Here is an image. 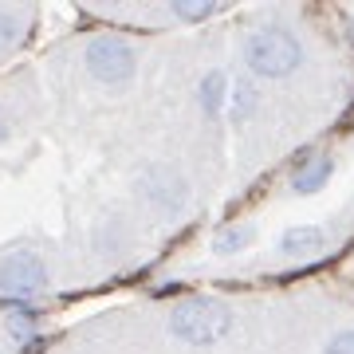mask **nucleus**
I'll list each match as a JSON object with an SVG mask.
<instances>
[{"mask_svg":"<svg viewBox=\"0 0 354 354\" xmlns=\"http://www.w3.org/2000/svg\"><path fill=\"white\" fill-rule=\"evenodd\" d=\"M323 354H354V330H342V335H335V339L327 342V351Z\"/></svg>","mask_w":354,"mask_h":354,"instance_id":"9b49d317","label":"nucleus"},{"mask_svg":"<svg viewBox=\"0 0 354 354\" xmlns=\"http://www.w3.org/2000/svg\"><path fill=\"white\" fill-rule=\"evenodd\" d=\"M323 244H327V236H323V228H315V225H295L279 236V248L288 256H315Z\"/></svg>","mask_w":354,"mask_h":354,"instance_id":"423d86ee","label":"nucleus"},{"mask_svg":"<svg viewBox=\"0 0 354 354\" xmlns=\"http://www.w3.org/2000/svg\"><path fill=\"white\" fill-rule=\"evenodd\" d=\"M330 169H335V162L319 153V158L304 162L299 169H295V174H291V189L304 193V197H307V193H319V189H323V185L330 181Z\"/></svg>","mask_w":354,"mask_h":354,"instance_id":"39448f33","label":"nucleus"},{"mask_svg":"<svg viewBox=\"0 0 354 354\" xmlns=\"http://www.w3.org/2000/svg\"><path fill=\"white\" fill-rule=\"evenodd\" d=\"M252 106H256V91L248 87V83H241V87H236V118H244Z\"/></svg>","mask_w":354,"mask_h":354,"instance_id":"f8f14e48","label":"nucleus"},{"mask_svg":"<svg viewBox=\"0 0 354 354\" xmlns=\"http://www.w3.org/2000/svg\"><path fill=\"white\" fill-rule=\"evenodd\" d=\"M252 241H256V228L252 225H228L225 232H216L213 248L221 256H228V252H241V248H248Z\"/></svg>","mask_w":354,"mask_h":354,"instance_id":"0eeeda50","label":"nucleus"},{"mask_svg":"<svg viewBox=\"0 0 354 354\" xmlns=\"http://www.w3.org/2000/svg\"><path fill=\"white\" fill-rule=\"evenodd\" d=\"M304 64V48L288 28H260L248 36V67L264 79H283Z\"/></svg>","mask_w":354,"mask_h":354,"instance_id":"f257e3e1","label":"nucleus"},{"mask_svg":"<svg viewBox=\"0 0 354 354\" xmlns=\"http://www.w3.org/2000/svg\"><path fill=\"white\" fill-rule=\"evenodd\" d=\"M87 71L99 83H122L134 75V48L118 36H95L87 44Z\"/></svg>","mask_w":354,"mask_h":354,"instance_id":"7ed1b4c3","label":"nucleus"},{"mask_svg":"<svg viewBox=\"0 0 354 354\" xmlns=\"http://www.w3.org/2000/svg\"><path fill=\"white\" fill-rule=\"evenodd\" d=\"M228 327H232V315L216 299H185L169 319V330L189 346H213L216 339L228 335Z\"/></svg>","mask_w":354,"mask_h":354,"instance_id":"f03ea898","label":"nucleus"},{"mask_svg":"<svg viewBox=\"0 0 354 354\" xmlns=\"http://www.w3.org/2000/svg\"><path fill=\"white\" fill-rule=\"evenodd\" d=\"M225 91H228V79L221 75V71H209V75L201 79V106L209 114H216L225 106Z\"/></svg>","mask_w":354,"mask_h":354,"instance_id":"6e6552de","label":"nucleus"},{"mask_svg":"<svg viewBox=\"0 0 354 354\" xmlns=\"http://www.w3.org/2000/svg\"><path fill=\"white\" fill-rule=\"evenodd\" d=\"M48 288V264L36 252H8L0 260V291L4 295H36Z\"/></svg>","mask_w":354,"mask_h":354,"instance_id":"20e7f679","label":"nucleus"},{"mask_svg":"<svg viewBox=\"0 0 354 354\" xmlns=\"http://www.w3.org/2000/svg\"><path fill=\"white\" fill-rule=\"evenodd\" d=\"M351 39H354V16H351Z\"/></svg>","mask_w":354,"mask_h":354,"instance_id":"4468645a","label":"nucleus"},{"mask_svg":"<svg viewBox=\"0 0 354 354\" xmlns=\"http://www.w3.org/2000/svg\"><path fill=\"white\" fill-rule=\"evenodd\" d=\"M8 138V118H4V111H0V142Z\"/></svg>","mask_w":354,"mask_h":354,"instance_id":"ddd939ff","label":"nucleus"},{"mask_svg":"<svg viewBox=\"0 0 354 354\" xmlns=\"http://www.w3.org/2000/svg\"><path fill=\"white\" fill-rule=\"evenodd\" d=\"M16 36H20V20H16L12 12L0 8V44H12Z\"/></svg>","mask_w":354,"mask_h":354,"instance_id":"9d476101","label":"nucleus"},{"mask_svg":"<svg viewBox=\"0 0 354 354\" xmlns=\"http://www.w3.org/2000/svg\"><path fill=\"white\" fill-rule=\"evenodd\" d=\"M213 12H216L213 0H189V4H174V16H181V20H209Z\"/></svg>","mask_w":354,"mask_h":354,"instance_id":"1a4fd4ad","label":"nucleus"}]
</instances>
